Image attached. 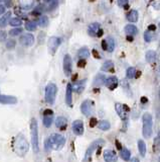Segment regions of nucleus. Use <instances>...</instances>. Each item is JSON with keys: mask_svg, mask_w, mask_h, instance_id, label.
<instances>
[{"mask_svg": "<svg viewBox=\"0 0 160 162\" xmlns=\"http://www.w3.org/2000/svg\"><path fill=\"white\" fill-rule=\"evenodd\" d=\"M14 149H15V152L20 156H24L28 152L29 144L22 134H19L16 137L15 141H14Z\"/></svg>", "mask_w": 160, "mask_h": 162, "instance_id": "nucleus-1", "label": "nucleus"}, {"mask_svg": "<svg viewBox=\"0 0 160 162\" xmlns=\"http://www.w3.org/2000/svg\"><path fill=\"white\" fill-rule=\"evenodd\" d=\"M142 122H143V136L144 138L148 139L152 135V116L149 112H145L142 116Z\"/></svg>", "mask_w": 160, "mask_h": 162, "instance_id": "nucleus-2", "label": "nucleus"}, {"mask_svg": "<svg viewBox=\"0 0 160 162\" xmlns=\"http://www.w3.org/2000/svg\"><path fill=\"white\" fill-rule=\"evenodd\" d=\"M30 135H31V144L34 152H38V125L35 119H32L30 122Z\"/></svg>", "mask_w": 160, "mask_h": 162, "instance_id": "nucleus-3", "label": "nucleus"}, {"mask_svg": "<svg viewBox=\"0 0 160 162\" xmlns=\"http://www.w3.org/2000/svg\"><path fill=\"white\" fill-rule=\"evenodd\" d=\"M57 87L54 83H48L46 87V101L48 104H53L55 100V96H57Z\"/></svg>", "mask_w": 160, "mask_h": 162, "instance_id": "nucleus-4", "label": "nucleus"}, {"mask_svg": "<svg viewBox=\"0 0 160 162\" xmlns=\"http://www.w3.org/2000/svg\"><path fill=\"white\" fill-rule=\"evenodd\" d=\"M104 144H105V141H104L103 139H97V140L94 141V142L89 146V148L87 149V151H86V155H85V158H84V161L91 160V156L93 155L94 151H95L96 149L100 148L101 146H103Z\"/></svg>", "mask_w": 160, "mask_h": 162, "instance_id": "nucleus-5", "label": "nucleus"}, {"mask_svg": "<svg viewBox=\"0 0 160 162\" xmlns=\"http://www.w3.org/2000/svg\"><path fill=\"white\" fill-rule=\"evenodd\" d=\"M50 143H52V147L54 150H59L63 147L65 143V139L63 136L59 134H52V136L50 137Z\"/></svg>", "mask_w": 160, "mask_h": 162, "instance_id": "nucleus-6", "label": "nucleus"}, {"mask_svg": "<svg viewBox=\"0 0 160 162\" xmlns=\"http://www.w3.org/2000/svg\"><path fill=\"white\" fill-rule=\"evenodd\" d=\"M94 110V101H92L91 99H86L83 101V103L81 104V112H83V114H85L86 117H90L93 114Z\"/></svg>", "mask_w": 160, "mask_h": 162, "instance_id": "nucleus-7", "label": "nucleus"}, {"mask_svg": "<svg viewBox=\"0 0 160 162\" xmlns=\"http://www.w3.org/2000/svg\"><path fill=\"white\" fill-rule=\"evenodd\" d=\"M61 39L57 38V37H52L48 40V50H50V53L52 55H54V53L57 52V50L59 49V47L61 46Z\"/></svg>", "mask_w": 160, "mask_h": 162, "instance_id": "nucleus-8", "label": "nucleus"}, {"mask_svg": "<svg viewBox=\"0 0 160 162\" xmlns=\"http://www.w3.org/2000/svg\"><path fill=\"white\" fill-rule=\"evenodd\" d=\"M35 40H34L33 34H24L19 38V43L24 47H30L34 44Z\"/></svg>", "mask_w": 160, "mask_h": 162, "instance_id": "nucleus-9", "label": "nucleus"}, {"mask_svg": "<svg viewBox=\"0 0 160 162\" xmlns=\"http://www.w3.org/2000/svg\"><path fill=\"white\" fill-rule=\"evenodd\" d=\"M71 70H73L71 58L69 55H65L63 57V72H65V76H69L71 74Z\"/></svg>", "mask_w": 160, "mask_h": 162, "instance_id": "nucleus-10", "label": "nucleus"}, {"mask_svg": "<svg viewBox=\"0 0 160 162\" xmlns=\"http://www.w3.org/2000/svg\"><path fill=\"white\" fill-rule=\"evenodd\" d=\"M52 121H53V112L50 108L46 110L44 112V120H42V123H44V127L46 128H50L52 124Z\"/></svg>", "mask_w": 160, "mask_h": 162, "instance_id": "nucleus-11", "label": "nucleus"}, {"mask_svg": "<svg viewBox=\"0 0 160 162\" xmlns=\"http://www.w3.org/2000/svg\"><path fill=\"white\" fill-rule=\"evenodd\" d=\"M73 131L77 136H82L84 134V123L81 120H77L73 123Z\"/></svg>", "mask_w": 160, "mask_h": 162, "instance_id": "nucleus-12", "label": "nucleus"}, {"mask_svg": "<svg viewBox=\"0 0 160 162\" xmlns=\"http://www.w3.org/2000/svg\"><path fill=\"white\" fill-rule=\"evenodd\" d=\"M126 105H123L122 103H116L115 104V108H116V112L118 114V116L120 117L121 120H126L127 119V112L126 110H128V108H125Z\"/></svg>", "mask_w": 160, "mask_h": 162, "instance_id": "nucleus-13", "label": "nucleus"}, {"mask_svg": "<svg viewBox=\"0 0 160 162\" xmlns=\"http://www.w3.org/2000/svg\"><path fill=\"white\" fill-rule=\"evenodd\" d=\"M0 103L3 104H15L17 103V98L12 95H5V94H0Z\"/></svg>", "mask_w": 160, "mask_h": 162, "instance_id": "nucleus-14", "label": "nucleus"}, {"mask_svg": "<svg viewBox=\"0 0 160 162\" xmlns=\"http://www.w3.org/2000/svg\"><path fill=\"white\" fill-rule=\"evenodd\" d=\"M118 84H119V81L116 76H110L109 78L106 79V82H105V85L110 90H114L118 86Z\"/></svg>", "mask_w": 160, "mask_h": 162, "instance_id": "nucleus-15", "label": "nucleus"}, {"mask_svg": "<svg viewBox=\"0 0 160 162\" xmlns=\"http://www.w3.org/2000/svg\"><path fill=\"white\" fill-rule=\"evenodd\" d=\"M65 103L69 106H71L73 104V86L71 83L67 84V91H65Z\"/></svg>", "mask_w": 160, "mask_h": 162, "instance_id": "nucleus-16", "label": "nucleus"}, {"mask_svg": "<svg viewBox=\"0 0 160 162\" xmlns=\"http://www.w3.org/2000/svg\"><path fill=\"white\" fill-rule=\"evenodd\" d=\"M104 159L107 162H112V161H117L118 158H117L116 153L113 150H105L104 151Z\"/></svg>", "mask_w": 160, "mask_h": 162, "instance_id": "nucleus-17", "label": "nucleus"}, {"mask_svg": "<svg viewBox=\"0 0 160 162\" xmlns=\"http://www.w3.org/2000/svg\"><path fill=\"white\" fill-rule=\"evenodd\" d=\"M99 30H100V23H98V22H94V23H91L89 26L88 34H89L91 37H97V32Z\"/></svg>", "mask_w": 160, "mask_h": 162, "instance_id": "nucleus-18", "label": "nucleus"}, {"mask_svg": "<svg viewBox=\"0 0 160 162\" xmlns=\"http://www.w3.org/2000/svg\"><path fill=\"white\" fill-rule=\"evenodd\" d=\"M106 82V77L104 74H98L97 76L95 77L93 81V85L96 86V87H100V86L104 85Z\"/></svg>", "mask_w": 160, "mask_h": 162, "instance_id": "nucleus-19", "label": "nucleus"}, {"mask_svg": "<svg viewBox=\"0 0 160 162\" xmlns=\"http://www.w3.org/2000/svg\"><path fill=\"white\" fill-rule=\"evenodd\" d=\"M46 4V10H53L59 6V0H44Z\"/></svg>", "mask_w": 160, "mask_h": 162, "instance_id": "nucleus-20", "label": "nucleus"}, {"mask_svg": "<svg viewBox=\"0 0 160 162\" xmlns=\"http://www.w3.org/2000/svg\"><path fill=\"white\" fill-rule=\"evenodd\" d=\"M125 32L128 36H135L138 34V28L134 26V24H127L125 26Z\"/></svg>", "mask_w": 160, "mask_h": 162, "instance_id": "nucleus-21", "label": "nucleus"}, {"mask_svg": "<svg viewBox=\"0 0 160 162\" xmlns=\"http://www.w3.org/2000/svg\"><path fill=\"white\" fill-rule=\"evenodd\" d=\"M85 85H86V80L76 82L75 85L73 86V90H75L77 93H81V92H83L84 89H85Z\"/></svg>", "mask_w": 160, "mask_h": 162, "instance_id": "nucleus-22", "label": "nucleus"}, {"mask_svg": "<svg viewBox=\"0 0 160 162\" xmlns=\"http://www.w3.org/2000/svg\"><path fill=\"white\" fill-rule=\"evenodd\" d=\"M89 56H90V51L87 47H83V48L80 49L79 52H78V57H79L80 59H87V58H89Z\"/></svg>", "mask_w": 160, "mask_h": 162, "instance_id": "nucleus-23", "label": "nucleus"}, {"mask_svg": "<svg viewBox=\"0 0 160 162\" xmlns=\"http://www.w3.org/2000/svg\"><path fill=\"white\" fill-rule=\"evenodd\" d=\"M145 58H146V61L148 63H153L157 58V54L155 51H148L145 55Z\"/></svg>", "mask_w": 160, "mask_h": 162, "instance_id": "nucleus-24", "label": "nucleus"}, {"mask_svg": "<svg viewBox=\"0 0 160 162\" xmlns=\"http://www.w3.org/2000/svg\"><path fill=\"white\" fill-rule=\"evenodd\" d=\"M10 16H11V12L8 11L6 13H4V15H2V17H0V28H5Z\"/></svg>", "mask_w": 160, "mask_h": 162, "instance_id": "nucleus-25", "label": "nucleus"}, {"mask_svg": "<svg viewBox=\"0 0 160 162\" xmlns=\"http://www.w3.org/2000/svg\"><path fill=\"white\" fill-rule=\"evenodd\" d=\"M127 19L130 22H136L138 20V12H137V10H131L127 14Z\"/></svg>", "mask_w": 160, "mask_h": 162, "instance_id": "nucleus-26", "label": "nucleus"}, {"mask_svg": "<svg viewBox=\"0 0 160 162\" xmlns=\"http://www.w3.org/2000/svg\"><path fill=\"white\" fill-rule=\"evenodd\" d=\"M106 42H107V51L108 52H113L115 49V40L112 37H108L106 39Z\"/></svg>", "mask_w": 160, "mask_h": 162, "instance_id": "nucleus-27", "label": "nucleus"}, {"mask_svg": "<svg viewBox=\"0 0 160 162\" xmlns=\"http://www.w3.org/2000/svg\"><path fill=\"white\" fill-rule=\"evenodd\" d=\"M113 68H114V63H113L112 61L108 60V61H106V62H104V64L102 65L101 70L104 71V72H109V71H111Z\"/></svg>", "mask_w": 160, "mask_h": 162, "instance_id": "nucleus-28", "label": "nucleus"}, {"mask_svg": "<svg viewBox=\"0 0 160 162\" xmlns=\"http://www.w3.org/2000/svg\"><path fill=\"white\" fill-rule=\"evenodd\" d=\"M48 16H46V15H42L40 16L39 18H38V20H37V24L39 26H42V28H46V26H48Z\"/></svg>", "mask_w": 160, "mask_h": 162, "instance_id": "nucleus-29", "label": "nucleus"}, {"mask_svg": "<svg viewBox=\"0 0 160 162\" xmlns=\"http://www.w3.org/2000/svg\"><path fill=\"white\" fill-rule=\"evenodd\" d=\"M67 123V121L65 117H59V118L55 120V126H57V128H63V127H65Z\"/></svg>", "mask_w": 160, "mask_h": 162, "instance_id": "nucleus-30", "label": "nucleus"}, {"mask_svg": "<svg viewBox=\"0 0 160 162\" xmlns=\"http://www.w3.org/2000/svg\"><path fill=\"white\" fill-rule=\"evenodd\" d=\"M138 149H139V152L142 156H145L146 154V144L143 140H139L138 141Z\"/></svg>", "mask_w": 160, "mask_h": 162, "instance_id": "nucleus-31", "label": "nucleus"}, {"mask_svg": "<svg viewBox=\"0 0 160 162\" xmlns=\"http://www.w3.org/2000/svg\"><path fill=\"white\" fill-rule=\"evenodd\" d=\"M130 155H131L130 151H129L128 149H126V148H123L122 150H121V152H120L121 158H122L123 160H125V161H128L129 159H130Z\"/></svg>", "mask_w": 160, "mask_h": 162, "instance_id": "nucleus-32", "label": "nucleus"}, {"mask_svg": "<svg viewBox=\"0 0 160 162\" xmlns=\"http://www.w3.org/2000/svg\"><path fill=\"white\" fill-rule=\"evenodd\" d=\"M36 28H37V26H36V23L34 21H31V20H29V21H26L25 22V28H26V30H29V32H34V30H36Z\"/></svg>", "mask_w": 160, "mask_h": 162, "instance_id": "nucleus-33", "label": "nucleus"}, {"mask_svg": "<svg viewBox=\"0 0 160 162\" xmlns=\"http://www.w3.org/2000/svg\"><path fill=\"white\" fill-rule=\"evenodd\" d=\"M98 127H99L101 130L107 131L110 129V123H109L108 121H101V122L98 123Z\"/></svg>", "mask_w": 160, "mask_h": 162, "instance_id": "nucleus-34", "label": "nucleus"}, {"mask_svg": "<svg viewBox=\"0 0 160 162\" xmlns=\"http://www.w3.org/2000/svg\"><path fill=\"white\" fill-rule=\"evenodd\" d=\"M135 73H136V69L134 67H129L126 71V76L128 77L129 79H132L135 77Z\"/></svg>", "mask_w": 160, "mask_h": 162, "instance_id": "nucleus-35", "label": "nucleus"}, {"mask_svg": "<svg viewBox=\"0 0 160 162\" xmlns=\"http://www.w3.org/2000/svg\"><path fill=\"white\" fill-rule=\"evenodd\" d=\"M9 23H10V26H19L22 24V21L19 18L13 17V18H11V19H9Z\"/></svg>", "mask_w": 160, "mask_h": 162, "instance_id": "nucleus-36", "label": "nucleus"}, {"mask_svg": "<svg viewBox=\"0 0 160 162\" xmlns=\"http://www.w3.org/2000/svg\"><path fill=\"white\" fill-rule=\"evenodd\" d=\"M22 32V28H19V26H17L16 28H13V30H11L9 32V34L10 36H12V37H16V36H18V34H20Z\"/></svg>", "mask_w": 160, "mask_h": 162, "instance_id": "nucleus-37", "label": "nucleus"}, {"mask_svg": "<svg viewBox=\"0 0 160 162\" xmlns=\"http://www.w3.org/2000/svg\"><path fill=\"white\" fill-rule=\"evenodd\" d=\"M15 46H16V41L8 40L7 42H6V48H7L8 50H13V49L15 48Z\"/></svg>", "mask_w": 160, "mask_h": 162, "instance_id": "nucleus-38", "label": "nucleus"}, {"mask_svg": "<svg viewBox=\"0 0 160 162\" xmlns=\"http://www.w3.org/2000/svg\"><path fill=\"white\" fill-rule=\"evenodd\" d=\"M152 39H153V34H151V32L150 30H147V32H145V34H144V40L146 41L147 43H150L151 41H152Z\"/></svg>", "mask_w": 160, "mask_h": 162, "instance_id": "nucleus-39", "label": "nucleus"}, {"mask_svg": "<svg viewBox=\"0 0 160 162\" xmlns=\"http://www.w3.org/2000/svg\"><path fill=\"white\" fill-rule=\"evenodd\" d=\"M52 149V143H50V138H48L46 141H44V150L46 151V152H48V151H50Z\"/></svg>", "mask_w": 160, "mask_h": 162, "instance_id": "nucleus-40", "label": "nucleus"}, {"mask_svg": "<svg viewBox=\"0 0 160 162\" xmlns=\"http://www.w3.org/2000/svg\"><path fill=\"white\" fill-rule=\"evenodd\" d=\"M6 40V32L4 30H0V42H3Z\"/></svg>", "mask_w": 160, "mask_h": 162, "instance_id": "nucleus-41", "label": "nucleus"}, {"mask_svg": "<svg viewBox=\"0 0 160 162\" xmlns=\"http://www.w3.org/2000/svg\"><path fill=\"white\" fill-rule=\"evenodd\" d=\"M118 5L120 7H123V6H126L127 3H128V0H118Z\"/></svg>", "mask_w": 160, "mask_h": 162, "instance_id": "nucleus-42", "label": "nucleus"}, {"mask_svg": "<svg viewBox=\"0 0 160 162\" xmlns=\"http://www.w3.org/2000/svg\"><path fill=\"white\" fill-rule=\"evenodd\" d=\"M85 65H86V59H81V60L78 62V66L81 67V68L85 67Z\"/></svg>", "mask_w": 160, "mask_h": 162, "instance_id": "nucleus-43", "label": "nucleus"}, {"mask_svg": "<svg viewBox=\"0 0 160 162\" xmlns=\"http://www.w3.org/2000/svg\"><path fill=\"white\" fill-rule=\"evenodd\" d=\"M5 11H6V6L3 5V4H0V15L5 13Z\"/></svg>", "mask_w": 160, "mask_h": 162, "instance_id": "nucleus-44", "label": "nucleus"}, {"mask_svg": "<svg viewBox=\"0 0 160 162\" xmlns=\"http://www.w3.org/2000/svg\"><path fill=\"white\" fill-rule=\"evenodd\" d=\"M96 125H97V120H96L95 118H93L91 120V122H90V126H91V127H95Z\"/></svg>", "mask_w": 160, "mask_h": 162, "instance_id": "nucleus-45", "label": "nucleus"}, {"mask_svg": "<svg viewBox=\"0 0 160 162\" xmlns=\"http://www.w3.org/2000/svg\"><path fill=\"white\" fill-rule=\"evenodd\" d=\"M102 48H103L104 51H107V42H106V40L102 41Z\"/></svg>", "mask_w": 160, "mask_h": 162, "instance_id": "nucleus-46", "label": "nucleus"}, {"mask_svg": "<svg viewBox=\"0 0 160 162\" xmlns=\"http://www.w3.org/2000/svg\"><path fill=\"white\" fill-rule=\"evenodd\" d=\"M93 55H95V57H96L97 59H100V55L98 54V52H97L96 50H93Z\"/></svg>", "mask_w": 160, "mask_h": 162, "instance_id": "nucleus-47", "label": "nucleus"}, {"mask_svg": "<svg viewBox=\"0 0 160 162\" xmlns=\"http://www.w3.org/2000/svg\"><path fill=\"white\" fill-rule=\"evenodd\" d=\"M102 34H103V30H101V28H100V30H98V32H97V37H101Z\"/></svg>", "mask_w": 160, "mask_h": 162, "instance_id": "nucleus-48", "label": "nucleus"}, {"mask_svg": "<svg viewBox=\"0 0 160 162\" xmlns=\"http://www.w3.org/2000/svg\"><path fill=\"white\" fill-rule=\"evenodd\" d=\"M155 28H156V26H155L154 24H151V26H149V28H148V30H154Z\"/></svg>", "mask_w": 160, "mask_h": 162, "instance_id": "nucleus-49", "label": "nucleus"}, {"mask_svg": "<svg viewBox=\"0 0 160 162\" xmlns=\"http://www.w3.org/2000/svg\"><path fill=\"white\" fill-rule=\"evenodd\" d=\"M141 102H147V98L146 97H142V98H141Z\"/></svg>", "mask_w": 160, "mask_h": 162, "instance_id": "nucleus-50", "label": "nucleus"}, {"mask_svg": "<svg viewBox=\"0 0 160 162\" xmlns=\"http://www.w3.org/2000/svg\"><path fill=\"white\" fill-rule=\"evenodd\" d=\"M132 161L134 162V161H139V160H138V159H137V158H133V159H132Z\"/></svg>", "mask_w": 160, "mask_h": 162, "instance_id": "nucleus-51", "label": "nucleus"}, {"mask_svg": "<svg viewBox=\"0 0 160 162\" xmlns=\"http://www.w3.org/2000/svg\"><path fill=\"white\" fill-rule=\"evenodd\" d=\"M159 95H160V90H159Z\"/></svg>", "mask_w": 160, "mask_h": 162, "instance_id": "nucleus-52", "label": "nucleus"}, {"mask_svg": "<svg viewBox=\"0 0 160 162\" xmlns=\"http://www.w3.org/2000/svg\"><path fill=\"white\" fill-rule=\"evenodd\" d=\"M159 71H160V67H159Z\"/></svg>", "mask_w": 160, "mask_h": 162, "instance_id": "nucleus-53", "label": "nucleus"}, {"mask_svg": "<svg viewBox=\"0 0 160 162\" xmlns=\"http://www.w3.org/2000/svg\"><path fill=\"white\" fill-rule=\"evenodd\" d=\"M159 160H160V158H159Z\"/></svg>", "mask_w": 160, "mask_h": 162, "instance_id": "nucleus-54", "label": "nucleus"}]
</instances>
